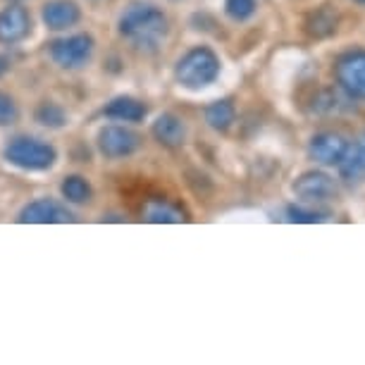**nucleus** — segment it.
Here are the masks:
<instances>
[{"label":"nucleus","instance_id":"f257e3e1","mask_svg":"<svg viewBox=\"0 0 365 365\" xmlns=\"http://www.w3.org/2000/svg\"><path fill=\"white\" fill-rule=\"evenodd\" d=\"M117 26H120V36L127 38L134 51L139 53H155L170 31V22L165 12L148 3L129 5L122 12Z\"/></svg>","mask_w":365,"mask_h":365},{"label":"nucleus","instance_id":"f03ea898","mask_svg":"<svg viewBox=\"0 0 365 365\" xmlns=\"http://www.w3.org/2000/svg\"><path fill=\"white\" fill-rule=\"evenodd\" d=\"M175 77L184 88H203L220 77V58L205 46L191 48L177 63Z\"/></svg>","mask_w":365,"mask_h":365},{"label":"nucleus","instance_id":"7ed1b4c3","mask_svg":"<svg viewBox=\"0 0 365 365\" xmlns=\"http://www.w3.org/2000/svg\"><path fill=\"white\" fill-rule=\"evenodd\" d=\"M55 148L51 143L31 139V136H17L5 146V160L26 172H46L55 165Z\"/></svg>","mask_w":365,"mask_h":365},{"label":"nucleus","instance_id":"20e7f679","mask_svg":"<svg viewBox=\"0 0 365 365\" xmlns=\"http://www.w3.org/2000/svg\"><path fill=\"white\" fill-rule=\"evenodd\" d=\"M93 38L88 34H74V36L58 38L51 43V60L63 70H81L91 63Z\"/></svg>","mask_w":365,"mask_h":365},{"label":"nucleus","instance_id":"39448f33","mask_svg":"<svg viewBox=\"0 0 365 365\" xmlns=\"http://www.w3.org/2000/svg\"><path fill=\"white\" fill-rule=\"evenodd\" d=\"M336 84L356 101H365V51H351L341 55L334 65Z\"/></svg>","mask_w":365,"mask_h":365},{"label":"nucleus","instance_id":"423d86ee","mask_svg":"<svg viewBox=\"0 0 365 365\" xmlns=\"http://www.w3.org/2000/svg\"><path fill=\"white\" fill-rule=\"evenodd\" d=\"M294 196L306 205H318L327 203L336 196V182L327 172H303L301 177H296V182L292 184Z\"/></svg>","mask_w":365,"mask_h":365},{"label":"nucleus","instance_id":"0eeeda50","mask_svg":"<svg viewBox=\"0 0 365 365\" xmlns=\"http://www.w3.org/2000/svg\"><path fill=\"white\" fill-rule=\"evenodd\" d=\"M141 146V136L132 132L127 127L113 125L106 127L98 134V148L101 153L110 158V160H117V158H129L132 153H136V148Z\"/></svg>","mask_w":365,"mask_h":365},{"label":"nucleus","instance_id":"6e6552de","mask_svg":"<svg viewBox=\"0 0 365 365\" xmlns=\"http://www.w3.org/2000/svg\"><path fill=\"white\" fill-rule=\"evenodd\" d=\"M349 148V141L344 139L341 134L336 132H320L315 134L311 143H308V155L311 160L318 165H325V168H334V165L341 163L344 153Z\"/></svg>","mask_w":365,"mask_h":365},{"label":"nucleus","instance_id":"1a4fd4ad","mask_svg":"<svg viewBox=\"0 0 365 365\" xmlns=\"http://www.w3.org/2000/svg\"><path fill=\"white\" fill-rule=\"evenodd\" d=\"M72 212L65 208L63 203L53 201V198H38L29 205H24V210L19 212V222L29 225H55V222H72Z\"/></svg>","mask_w":365,"mask_h":365},{"label":"nucleus","instance_id":"9d476101","mask_svg":"<svg viewBox=\"0 0 365 365\" xmlns=\"http://www.w3.org/2000/svg\"><path fill=\"white\" fill-rule=\"evenodd\" d=\"M31 31L29 12L19 5H10L0 12V43H17Z\"/></svg>","mask_w":365,"mask_h":365},{"label":"nucleus","instance_id":"9b49d317","mask_svg":"<svg viewBox=\"0 0 365 365\" xmlns=\"http://www.w3.org/2000/svg\"><path fill=\"white\" fill-rule=\"evenodd\" d=\"M79 17L81 12L72 0H51V3L43 5V24L53 31L70 29L79 22Z\"/></svg>","mask_w":365,"mask_h":365},{"label":"nucleus","instance_id":"f8f14e48","mask_svg":"<svg viewBox=\"0 0 365 365\" xmlns=\"http://www.w3.org/2000/svg\"><path fill=\"white\" fill-rule=\"evenodd\" d=\"M150 132H153L158 143H163V146H168V148H179L187 141V125L172 113H165L158 117Z\"/></svg>","mask_w":365,"mask_h":365},{"label":"nucleus","instance_id":"ddd939ff","mask_svg":"<svg viewBox=\"0 0 365 365\" xmlns=\"http://www.w3.org/2000/svg\"><path fill=\"white\" fill-rule=\"evenodd\" d=\"M146 106L141 101L132 98V96H120V98L110 101L108 108L103 110V115L117 122H141L146 117Z\"/></svg>","mask_w":365,"mask_h":365},{"label":"nucleus","instance_id":"4468645a","mask_svg":"<svg viewBox=\"0 0 365 365\" xmlns=\"http://www.w3.org/2000/svg\"><path fill=\"white\" fill-rule=\"evenodd\" d=\"M341 172V179L346 182H361L365 177V139L361 143H349L341 163L336 165Z\"/></svg>","mask_w":365,"mask_h":365},{"label":"nucleus","instance_id":"2eb2a0df","mask_svg":"<svg viewBox=\"0 0 365 365\" xmlns=\"http://www.w3.org/2000/svg\"><path fill=\"white\" fill-rule=\"evenodd\" d=\"M306 31L315 38L329 36L336 31V12L329 5H322L320 10H315L311 17L306 19Z\"/></svg>","mask_w":365,"mask_h":365},{"label":"nucleus","instance_id":"dca6fc26","mask_svg":"<svg viewBox=\"0 0 365 365\" xmlns=\"http://www.w3.org/2000/svg\"><path fill=\"white\" fill-rule=\"evenodd\" d=\"M234 117H237V110H234L230 101H217L205 108V122H208V127L215 129V132H227V129L232 127Z\"/></svg>","mask_w":365,"mask_h":365},{"label":"nucleus","instance_id":"f3484780","mask_svg":"<svg viewBox=\"0 0 365 365\" xmlns=\"http://www.w3.org/2000/svg\"><path fill=\"white\" fill-rule=\"evenodd\" d=\"M34 117H36L38 125L51 127V129H60V127H65L67 122H70L67 110L63 106H58V103H53V101L41 103V106L36 108V113H34Z\"/></svg>","mask_w":365,"mask_h":365},{"label":"nucleus","instance_id":"a211bd4d","mask_svg":"<svg viewBox=\"0 0 365 365\" xmlns=\"http://www.w3.org/2000/svg\"><path fill=\"white\" fill-rule=\"evenodd\" d=\"M60 191H63V196H65V201H70V203H88L91 201V196H93V189H91V184L86 182L84 177H79V175H74V177H67L65 182H63V187H60Z\"/></svg>","mask_w":365,"mask_h":365},{"label":"nucleus","instance_id":"6ab92c4d","mask_svg":"<svg viewBox=\"0 0 365 365\" xmlns=\"http://www.w3.org/2000/svg\"><path fill=\"white\" fill-rule=\"evenodd\" d=\"M146 217L148 222H184V212L170 203H150Z\"/></svg>","mask_w":365,"mask_h":365},{"label":"nucleus","instance_id":"aec40b11","mask_svg":"<svg viewBox=\"0 0 365 365\" xmlns=\"http://www.w3.org/2000/svg\"><path fill=\"white\" fill-rule=\"evenodd\" d=\"M287 215H289V222H306V225L322 222V220H327V212L313 208V205H308V208H301V205H289Z\"/></svg>","mask_w":365,"mask_h":365},{"label":"nucleus","instance_id":"412c9836","mask_svg":"<svg viewBox=\"0 0 365 365\" xmlns=\"http://www.w3.org/2000/svg\"><path fill=\"white\" fill-rule=\"evenodd\" d=\"M225 12L234 22H246L256 12V0H225Z\"/></svg>","mask_w":365,"mask_h":365},{"label":"nucleus","instance_id":"4be33fe9","mask_svg":"<svg viewBox=\"0 0 365 365\" xmlns=\"http://www.w3.org/2000/svg\"><path fill=\"white\" fill-rule=\"evenodd\" d=\"M19 117V110H17V103L12 98L10 93L0 91V127H10L15 125Z\"/></svg>","mask_w":365,"mask_h":365},{"label":"nucleus","instance_id":"5701e85b","mask_svg":"<svg viewBox=\"0 0 365 365\" xmlns=\"http://www.w3.org/2000/svg\"><path fill=\"white\" fill-rule=\"evenodd\" d=\"M5 72H10V58L8 55H0V77H3Z\"/></svg>","mask_w":365,"mask_h":365},{"label":"nucleus","instance_id":"b1692460","mask_svg":"<svg viewBox=\"0 0 365 365\" xmlns=\"http://www.w3.org/2000/svg\"><path fill=\"white\" fill-rule=\"evenodd\" d=\"M354 3H361V5H365V0H354Z\"/></svg>","mask_w":365,"mask_h":365},{"label":"nucleus","instance_id":"393cba45","mask_svg":"<svg viewBox=\"0 0 365 365\" xmlns=\"http://www.w3.org/2000/svg\"><path fill=\"white\" fill-rule=\"evenodd\" d=\"M12 3H19V0H12Z\"/></svg>","mask_w":365,"mask_h":365}]
</instances>
